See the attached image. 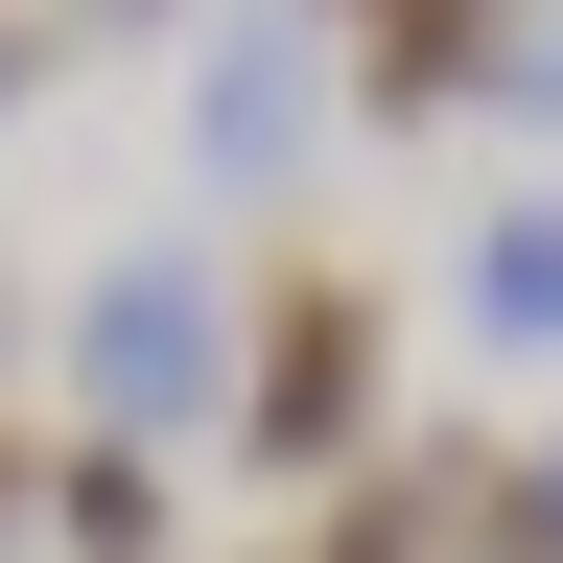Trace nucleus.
<instances>
[{
  "mask_svg": "<svg viewBox=\"0 0 563 563\" xmlns=\"http://www.w3.org/2000/svg\"><path fill=\"white\" fill-rule=\"evenodd\" d=\"M0 329H24V282H0Z\"/></svg>",
  "mask_w": 563,
  "mask_h": 563,
  "instance_id": "obj_11",
  "label": "nucleus"
},
{
  "mask_svg": "<svg viewBox=\"0 0 563 563\" xmlns=\"http://www.w3.org/2000/svg\"><path fill=\"white\" fill-rule=\"evenodd\" d=\"M24 540H70V563H188V540H165V446L70 422V446H47V517H24Z\"/></svg>",
  "mask_w": 563,
  "mask_h": 563,
  "instance_id": "obj_5",
  "label": "nucleus"
},
{
  "mask_svg": "<svg viewBox=\"0 0 563 563\" xmlns=\"http://www.w3.org/2000/svg\"><path fill=\"white\" fill-rule=\"evenodd\" d=\"M24 70H47V24H0V95H24Z\"/></svg>",
  "mask_w": 563,
  "mask_h": 563,
  "instance_id": "obj_10",
  "label": "nucleus"
},
{
  "mask_svg": "<svg viewBox=\"0 0 563 563\" xmlns=\"http://www.w3.org/2000/svg\"><path fill=\"white\" fill-rule=\"evenodd\" d=\"M493 24H517V0H329V47H352V95H376V118L493 95Z\"/></svg>",
  "mask_w": 563,
  "mask_h": 563,
  "instance_id": "obj_4",
  "label": "nucleus"
},
{
  "mask_svg": "<svg viewBox=\"0 0 563 563\" xmlns=\"http://www.w3.org/2000/svg\"><path fill=\"white\" fill-rule=\"evenodd\" d=\"M493 95H517V118H563V0H517V24H493Z\"/></svg>",
  "mask_w": 563,
  "mask_h": 563,
  "instance_id": "obj_8",
  "label": "nucleus"
},
{
  "mask_svg": "<svg viewBox=\"0 0 563 563\" xmlns=\"http://www.w3.org/2000/svg\"><path fill=\"white\" fill-rule=\"evenodd\" d=\"M95 24H188V0H47V47H95Z\"/></svg>",
  "mask_w": 563,
  "mask_h": 563,
  "instance_id": "obj_9",
  "label": "nucleus"
},
{
  "mask_svg": "<svg viewBox=\"0 0 563 563\" xmlns=\"http://www.w3.org/2000/svg\"><path fill=\"white\" fill-rule=\"evenodd\" d=\"M470 563H563V422H540L517 470H493V540H470Z\"/></svg>",
  "mask_w": 563,
  "mask_h": 563,
  "instance_id": "obj_7",
  "label": "nucleus"
},
{
  "mask_svg": "<svg viewBox=\"0 0 563 563\" xmlns=\"http://www.w3.org/2000/svg\"><path fill=\"white\" fill-rule=\"evenodd\" d=\"M470 329L517 352V376H563V188H517V211H470Z\"/></svg>",
  "mask_w": 563,
  "mask_h": 563,
  "instance_id": "obj_6",
  "label": "nucleus"
},
{
  "mask_svg": "<svg viewBox=\"0 0 563 563\" xmlns=\"http://www.w3.org/2000/svg\"><path fill=\"white\" fill-rule=\"evenodd\" d=\"M329 95H352V47H329V0H282V24H211V70H188V165L211 188H282V165H306V141H329Z\"/></svg>",
  "mask_w": 563,
  "mask_h": 563,
  "instance_id": "obj_3",
  "label": "nucleus"
},
{
  "mask_svg": "<svg viewBox=\"0 0 563 563\" xmlns=\"http://www.w3.org/2000/svg\"><path fill=\"white\" fill-rule=\"evenodd\" d=\"M376 399H399V306L352 258H258L235 282V446L258 470H376Z\"/></svg>",
  "mask_w": 563,
  "mask_h": 563,
  "instance_id": "obj_1",
  "label": "nucleus"
},
{
  "mask_svg": "<svg viewBox=\"0 0 563 563\" xmlns=\"http://www.w3.org/2000/svg\"><path fill=\"white\" fill-rule=\"evenodd\" d=\"M70 399H95L118 446H188V422H235V258H211V235H141L95 306H70Z\"/></svg>",
  "mask_w": 563,
  "mask_h": 563,
  "instance_id": "obj_2",
  "label": "nucleus"
}]
</instances>
